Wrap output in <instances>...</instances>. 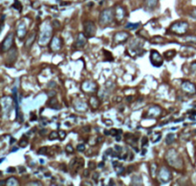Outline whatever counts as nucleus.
Returning <instances> with one entry per match:
<instances>
[{
    "instance_id": "1",
    "label": "nucleus",
    "mask_w": 196,
    "mask_h": 186,
    "mask_svg": "<svg viewBox=\"0 0 196 186\" xmlns=\"http://www.w3.org/2000/svg\"><path fill=\"white\" fill-rule=\"evenodd\" d=\"M172 139H173V135H169V136L167 137V139H166L167 144H170L171 141H172Z\"/></svg>"
},
{
    "instance_id": "2",
    "label": "nucleus",
    "mask_w": 196,
    "mask_h": 186,
    "mask_svg": "<svg viewBox=\"0 0 196 186\" xmlns=\"http://www.w3.org/2000/svg\"><path fill=\"white\" fill-rule=\"evenodd\" d=\"M21 5H20V3L18 2V1H15V3H14V7L15 8L16 7V9H18L19 11H21V7H20Z\"/></svg>"
},
{
    "instance_id": "3",
    "label": "nucleus",
    "mask_w": 196,
    "mask_h": 186,
    "mask_svg": "<svg viewBox=\"0 0 196 186\" xmlns=\"http://www.w3.org/2000/svg\"><path fill=\"white\" fill-rule=\"evenodd\" d=\"M78 149L79 150V151H82V150H84V145H78Z\"/></svg>"
}]
</instances>
